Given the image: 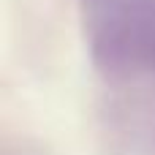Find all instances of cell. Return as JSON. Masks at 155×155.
<instances>
[]
</instances>
